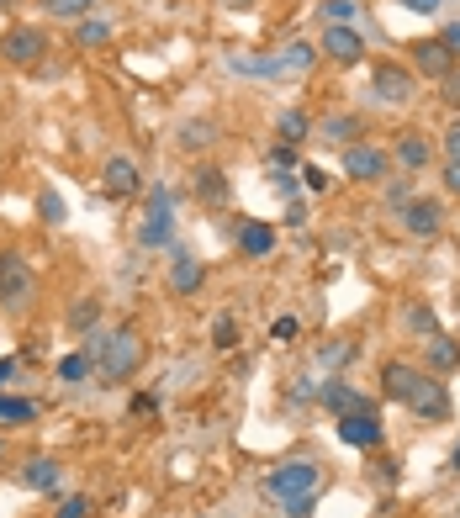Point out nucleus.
I'll return each mask as SVG.
<instances>
[{
    "label": "nucleus",
    "mask_w": 460,
    "mask_h": 518,
    "mask_svg": "<svg viewBox=\"0 0 460 518\" xmlns=\"http://www.w3.org/2000/svg\"><path fill=\"white\" fill-rule=\"evenodd\" d=\"M90 355H96V376L101 381H133L143 365V339L133 328H112V333H90Z\"/></svg>",
    "instance_id": "nucleus-1"
},
{
    "label": "nucleus",
    "mask_w": 460,
    "mask_h": 518,
    "mask_svg": "<svg viewBox=\"0 0 460 518\" xmlns=\"http://www.w3.org/2000/svg\"><path fill=\"white\" fill-rule=\"evenodd\" d=\"M265 487H270V497H281V508L291 518H307L312 497H318V487H323V466L318 460H286V466H275L265 476Z\"/></svg>",
    "instance_id": "nucleus-2"
},
{
    "label": "nucleus",
    "mask_w": 460,
    "mask_h": 518,
    "mask_svg": "<svg viewBox=\"0 0 460 518\" xmlns=\"http://www.w3.org/2000/svg\"><path fill=\"white\" fill-rule=\"evenodd\" d=\"M38 302V275H32V265L16 249L0 254V307L11 312V318H22V312Z\"/></svg>",
    "instance_id": "nucleus-3"
},
{
    "label": "nucleus",
    "mask_w": 460,
    "mask_h": 518,
    "mask_svg": "<svg viewBox=\"0 0 460 518\" xmlns=\"http://www.w3.org/2000/svg\"><path fill=\"white\" fill-rule=\"evenodd\" d=\"M170 233H175V191L170 185H149V212L138 222V244L143 249H170Z\"/></svg>",
    "instance_id": "nucleus-4"
},
{
    "label": "nucleus",
    "mask_w": 460,
    "mask_h": 518,
    "mask_svg": "<svg viewBox=\"0 0 460 518\" xmlns=\"http://www.w3.org/2000/svg\"><path fill=\"white\" fill-rule=\"evenodd\" d=\"M413 90H418V74L408 64H397V59H381L371 69V96L381 106H408L413 101Z\"/></svg>",
    "instance_id": "nucleus-5"
},
{
    "label": "nucleus",
    "mask_w": 460,
    "mask_h": 518,
    "mask_svg": "<svg viewBox=\"0 0 460 518\" xmlns=\"http://www.w3.org/2000/svg\"><path fill=\"white\" fill-rule=\"evenodd\" d=\"M339 170L355 185H376V180H386V170H392V154L376 148V143H349L344 159H339Z\"/></svg>",
    "instance_id": "nucleus-6"
},
{
    "label": "nucleus",
    "mask_w": 460,
    "mask_h": 518,
    "mask_svg": "<svg viewBox=\"0 0 460 518\" xmlns=\"http://www.w3.org/2000/svg\"><path fill=\"white\" fill-rule=\"evenodd\" d=\"M402 217V233L408 238H439V228H445V201L439 196H408L397 207Z\"/></svg>",
    "instance_id": "nucleus-7"
},
{
    "label": "nucleus",
    "mask_w": 460,
    "mask_h": 518,
    "mask_svg": "<svg viewBox=\"0 0 460 518\" xmlns=\"http://www.w3.org/2000/svg\"><path fill=\"white\" fill-rule=\"evenodd\" d=\"M402 407L418 413V418H429V423H439V418H450V392H445V381H439V376L418 370V381H413V392H408Z\"/></svg>",
    "instance_id": "nucleus-8"
},
{
    "label": "nucleus",
    "mask_w": 460,
    "mask_h": 518,
    "mask_svg": "<svg viewBox=\"0 0 460 518\" xmlns=\"http://www.w3.org/2000/svg\"><path fill=\"white\" fill-rule=\"evenodd\" d=\"M43 53H48V32L43 27H11L6 37H0V59L16 64V69L43 64Z\"/></svg>",
    "instance_id": "nucleus-9"
},
{
    "label": "nucleus",
    "mask_w": 460,
    "mask_h": 518,
    "mask_svg": "<svg viewBox=\"0 0 460 518\" xmlns=\"http://www.w3.org/2000/svg\"><path fill=\"white\" fill-rule=\"evenodd\" d=\"M339 439L349 450H381L386 429H381V413H344L339 418Z\"/></svg>",
    "instance_id": "nucleus-10"
},
{
    "label": "nucleus",
    "mask_w": 460,
    "mask_h": 518,
    "mask_svg": "<svg viewBox=\"0 0 460 518\" xmlns=\"http://www.w3.org/2000/svg\"><path fill=\"white\" fill-rule=\"evenodd\" d=\"M318 402H323L334 418H344V413H376V402H371V397H360L355 386H349V381H339V376L318 386Z\"/></svg>",
    "instance_id": "nucleus-11"
},
{
    "label": "nucleus",
    "mask_w": 460,
    "mask_h": 518,
    "mask_svg": "<svg viewBox=\"0 0 460 518\" xmlns=\"http://www.w3.org/2000/svg\"><path fill=\"white\" fill-rule=\"evenodd\" d=\"M455 64H460V59H455V53H450L445 43H439V37H418V43H413V74L445 80V74H450Z\"/></svg>",
    "instance_id": "nucleus-12"
},
{
    "label": "nucleus",
    "mask_w": 460,
    "mask_h": 518,
    "mask_svg": "<svg viewBox=\"0 0 460 518\" xmlns=\"http://www.w3.org/2000/svg\"><path fill=\"white\" fill-rule=\"evenodd\" d=\"M318 53H328V59H334V64H360L365 59V37L355 32V27H328L323 32V43H318Z\"/></svg>",
    "instance_id": "nucleus-13"
},
{
    "label": "nucleus",
    "mask_w": 460,
    "mask_h": 518,
    "mask_svg": "<svg viewBox=\"0 0 460 518\" xmlns=\"http://www.w3.org/2000/svg\"><path fill=\"white\" fill-rule=\"evenodd\" d=\"M101 185H106V196H133V191H143V170H138V159L112 154V159H106V170H101Z\"/></svg>",
    "instance_id": "nucleus-14"
},
{
    "label": "nucleus",
    "mask_w": 460,
    "mask_h": 518,
    "mask_svg": "<svg viewBox=\"0 0 460 518\" xmlns=\"http://www.w3.org/2000/svg\"><path fill=\"white\" fill-rule=\"evenodd\" d=\"M312 138H323L328 148H349L360 143V117L355 111H328L323 122H312Z\"/></svg>",
    "instance_id": "nucleus-15"
},
{
    "label": "nucleus",
    "mask_w": 460,
    "mask_h": 518,
    "mask_svg": "<svg viewBox=\"0 0 460 518\" xmlns=\"http://www.w3.org/2000/svg\"><path fill=\"white\" fill-rule=\"evenodd\" d=\"M201 286H207V265H201L196 254H186V249H175V259H170V291L175 296H196Z\"/></svg>",
    "instance_id": "nucleus-16"
},
{
    "label": "nucleus",
    "mask_w": 460,
    "mask_h": 518,
    "mask_svg": "<svg viewBox=\"0 0 460 518\" xmlns=\"http://www.w3.org/2000/svg\"><path fill=\"white\" fill-rule=\"evenodd\" d=\"M392 159H397V164H402V170H408V175H423V170H429V159H434V143L423 138V133H413V127H408V133L397 138Z\"/></svg>",
    "instance_id": "nucleus-17"
},
{
    "label": "nucleus",
    "mask_w": 460,
    "mask_h": 518,
    "mask_svg": "<svg viewBox=\"0 0 460 518\" xmlns=\"http://www.w3.org/2000/svg\"><path fill=\"white\" fill-rule=\"evenodd\" d=\"M16 476H22V487H32V492H53V487H59V476H64V466L53 455H27Z\"/></svg>",
    "instance_id": "nucleus-18"
},
{
    "label": "nucleus",
    "mask_w": 460,
    "mask_h": 518,
    "mask_svg": "<svg viewBox=\"0 0 460 518\" xmlns=\"http://www.w3.org/2000/svg\"><path fill=\"white\" fill-rule=\"evenodd\" d=\"M423 365H429V376H450V370L460 365V339H450V333L423 339Z\"/></svg>",
    "instance_id": "nucleus-19"
},
{
    "label": "nucleus",
    "mask_w": 460,
    "mask_h": 518,
    "mask_svg": "<svg viewBox=\"0 0 460 518\" xmlns=\"http://www.w3.org/2000/svg\"><path fill=\"white\" fill-rule=\"evenodd\" d=\"M413 381H418V365H408V360H386L381 365V397L386 402H408Z\"/></svg>",
    "instance_id": "nucleus-20"
},
{
    "label": "nucleus",
    "mask_w": 460,
    "mask_h": 518,
    "mask_svg": "<svg viewBox=\"0 0 460 518\" xmlns=\"http://www.w3.org/2000/svg\"><path fill=\"white\" fill-rule=\"evenodd\" d=\"M196 196L207 201V207H228V196H233L228 170H217V164H201V170H196Z\"/></svg>",
    "instance_id": "nucleus-21"
},
{
    "label": "nucleus",
    "mask_w": 460,
    "mask_h": 518,
    "mask_svg": "<svg viewBox=\"0 0 460 518\" xmlns=\"http://www.w3.org/2000/svg\"><path fill=\"white\" fill-rule=\"evenodd\" d=\"M238 254H244V259L275 254V228H270V222H244V228H238Z\"/></svg>",
    "instance_id": "nucleus-22"
},
{
    "label": "nucleus",
    "mask_w": 460,
    "mask_h": 518,
    "mask_svg": "<svg viewBox=\"0 0 460 518\" xmlns=\"http://www.w3.org/2000/svg\"><path fill=\"white\" fill-rule=\"evenodd\" d=\"M217 143V122L212 117H191L186 127H180V148L186 154H201V148H212Z\"/></svg>",
    "instance_id": "nucleus-23"
},
{
    "label": "nucleus",
    "mask_w": 460,
    "mask_h": 518,
    "mask_svg": "<svg viewBox=\"0 0 460 518\" xmlns=\"http://www.w3.org/2000/svg\"><path fill=\"white\" fill-rule=\"evenodd\" d=\"M275 133H281V143L302 148L312 138V117H307V111H281V117H275Z\"/></svg>",
    "instance_id": "nucleus-24"
},
{
    "label": "nucleus",
    "mask_w": 460,
    "mask_h": 518,
    "mask_svg": "<svg viewBox=\"0 0 460 518\" xmlns=\"http://www.w3.org/2000/svg\"><path fill=\"white\" fill-rule=\"evenodd\" d=\"M275 59H281V69H286V74H307L312 64H318V48H312V43H291V48L275 53Z\"/></svg>",
    "instance_id": "nucleus-25"
},
{
    "label": "nucleus",
    "mask_w": 460,
    "mask_h": 518,
    "mask_svg": "<svg viewBox=\"0 0 460 518\" xmlns=\"http://www.w3.org/2000/svg\"><path fill=\"white\" fill-rule=\"evenodd\" d=\"M69 328H75V333H96L101 328V302H96V296H85V302L69 307Z\"/></svg>",
    "instance_id": "nucleus-26"
},
{
    "label": "nucleus",
    "mask_w": 460,
    "mask_h": 518,
    "mask_svg": "<svg viewBox=\"0 0 460 518\" xmlns=\"http://www.w3.org/2000/svg\"><path fill=\"white\" fill-rule=\"evenodd\" d=\"M38 418V402L32 397H6L0 392V423H32Z\"/></svg>",
    "instance_id": "nucleus-27"
},
{
    "label": "nucleus",
    "mask_w": 460,
    "mask_h": 518,
    "mask_svg": "<svg viewBox=\"0 0 460 518\" xmlns=\"http://www.w3.org/2000/svg\"><path fill=\"white\" fill-rule=\"evenodd\" d=\"M38 217L48 222V228H64V222H69V212H64V196L53 191V185H48V191H38Z\"/></svg>",
    "instance_id": "nucleus-28"
},
{
    "label": "nucleus",
    "mask_w": 460,
    "mask_h": 518,
    "mask_svg": "<svg viewBox=\"0 0 460 518\" xmlns=\"http://www.w3.org/2000/svg\"><path fill=\"white\" fill-rule=\"evenodd\" d=\"M48 16H64V22H85L90 11H96V0H43Z\"/></svg>",
    "instance_id": "nucleus-29"
},
{
    "label": "nucleus",
    "mask_w": 460,
    "mask_h": 518,
    "mask_svg": "<svg viewBox=\"0 0 460 518\" xmlns=\"http://www.w3.org/2000/svg\"><path fill=\"white\" fill-rule=\"evenodd\" d=\"M59 376H64V381H85V376H96V355H85V349L64 355V360H59Z\"/></svg>",
    "instance_id": "nucleus-30"
},
{
    "label": "nucleus",
    "mask_w": 460,
    "mask_h": 518,
    "mask_svg": "<svg viewBox=\"0 0 460 518\" xmlns=\"http://www.w3.org/2000/svg\"><path fill=\"white\" fill-rule=\"evenodd\" d=\"M75 43L80 48H106V43H112V27H106V22H90V16H85V22H75Z\"/></svg>",
    "instance_id": "nucleus-31"
},
{
    "label": "nucleus",
    "mask_w": 460,
    "mask_h": 518,
    "mask_svg": "<svg viewBox=\"0 0 460 518\" xmlns=\"http://www.w3.org/2000/svg\"><path fill=\"white\" fill-rule=\"evenodd\" d=\"M355 0H323V22L328 27H355Z\"/></svg>",
    "instance_id": "nucleus-32"
},
{
    "label": "nucleus",
    "mask_w": 460,
    "mask_h": 518,
    "mask_svg": "<svg viewBox=\"0 0 460 518\" xmlns=\"http://www.w3.org/2000/svg\"><path fill=\"white\" fill-rule=\"evenodd\" d=\"M408 328H413V333H423V339H434V333H439V318H434V307H423V302H418V307L408 312Z\"/></svg>",
    "instance_id": "nucleus-33"
},
{
    "label": "nucleus",
    "mask_w": 460,
    "mask_h": 518,
    "mask_svg": "<svg viewBox=\"0 0 460 518\" xmlns=\"http://www.w3.org/2000/svg\"><path fill=\"white\" fill-rule=\"evenodd\" d=\"M90 513H96V503H90L85 492H75V497H64V508L53 513V518H90Z\"/></svg>",
    "instance_id": "nucleus-34"
},
{
    "label": "nucleus",
    "mask_w": 460,
    "mask_h": 518,
    "mask_svg": "<svg viewBox=\"0 0 460 518\" xmlns=\"http://www.w3.org/2000/svg\"><path fill=\"white\" fill-rule=\"evenodd\" d=\"M439 96H445V106H450L455 117H460V64L445 74V80H439Z\"/></svg>",
    "instance_id": "nucleus-35"
},
{
    "label": "nucleus",
    "mask_w": 460,
    "mask_h": 518,
    "mask_svg": "<svg viewBox=\"0 0 460 518\" xmlns=\"http://www.w3.org/2000/svg\"><path fill=\"white\" fill-rule=\"evenodd\" d=\"M212 339H217V349H233V344H238V328H233V318H228V312L212 323Z\"/></svg>",
    "instance_id": "nucleus-36"
},
{
    "label": "nucleus",
    "mask_w": 460,
    "mask_h": 518,
    "mask_svg": "<svg viewBox=\"0 0 460 518\" xmlns=\"http://www.w3.org/2000/svg\"><path fill=\"white\" fill-rule=\"evenodd\" d=\"M349 360H355V344H349V339H339V344L323 349V365H349Z\"/></svg>",
    "instance_id": "nucleus-37"
},
{
    "label": "nucleus",
    "mask_w": 460,
    "mask_h": 518,
    "mask_svg": "<svg viewBox=\"0 0 460 518\" xmlns=\"http://www.w3.org/2000/svg\"><path fill=\"white\" fill-rule=\"evenodd\" d=\"M439 148H445V159H450V164H460V117L445 127V138H439Z\"/></svg>",
    "instance_id": "nucleus-38"
},
{
    "label": "nucleus",
    "mask_w": 460,
    "mask_h": 518,
    "mask_svg": "<svg viewBox=\"0 0 460 518\" xmlns=\"http://www.w3.org/2000/svg\"><path fill=\"white\" fill-rule=\"evenodd\" d=\"M302 180H307V191H328V170H323V164H302Z\"/></svg>",
    "instance_id": "nucleus-39"
},
{
    "label": "nucleus",
    "mask_w": 460,
    "mask_h": 518,
    "mask_svg": "<svg viewBox=\"0 0 460 518\" xmlns=\"http://www.w3.org/2000/svg\"><path fill=\"white\" fill-rule=\"evenodd\" d=\"M270 159H275V170H291V164H297V148H291V143H275Z\"/></svg>",
    "instance_id": "nucleus-40"
},
{
    "label": "nucleus",
    "mask_w": 460,
    "mask_h": 518,
    "mask_svg": "<svg viewBox=\"0 0 460 518\" xmlns=\"http://www.w3.org/2000/svg\"><path fill=\"white\" fill-rule=\"evenodd\" d=\"M270 333H275V339H297L302 323H297V318H275V328H270Z\"/></svg>",
    "instance_id": "nucleus-41"
},
{
    "label": "nucleus",
    "mask_w": 460,
    "mask_h": 518,
    "mask_svg": "<svg viewBox=\"0 0 460 518\" xmlns=\"http://www.w3.org/2000/svg\"><path fill=\"white\" fill-rule=\"evenodd\" d=\"M439 43H445L455 59H460V22H445V32H439Z\"/></svg>",
    "instance_id": "nucleus-42"
},
{
    "label": "nucleus",
    "mask_w": 460,
    "mask_h": 518,
    "mask_svg": "<svg viewBox=\"0 0 460 518\" xmlns=\"http://www.w3.org/2000/svg\"><path fill=\"white\" fill-rule=\"evenodd\" d=\"M286 222H291V228H302V222H307V201H302V196H291V207H286Z\"/></svg>",
    "instance_id": "nucleus-43"
},
{
    "label": "nucleus",
    "mask_w": 460,
    "mask_h": 518,
    "mask_svg": "<svg viewBox=\"0 0 460 518\" xmlns=\"http://www.w3.org/2000/svg\"><path fill=\"white\" fill-rule=\"evenodd\" d=\"M397 6H408V11H418V16H434L445 0H397Z\"/></svg>",
    "instance_id": "nucleus-44"
},
{
    "label": "nucleus",
    "mask_w": 460,
    "mask_h": 518,
    "mask_svg": "<svg viewBox=\"0 0 460 518\" xmlns=\"http://www.w3.org/2000/svg\"><path fill=\"white\" fill-rule=\"evenodd\" d=\"M408 196H413V191H408V180H392V185H386V201H392V207H402Z\"/></svg>",
    "instance_id": "nucleus-45"
},
{
    "label": "nucleus",
    "mask_w": 460,
    "mask_h": 518,
    "mask_svg": "<svg viewBox=\"0 0 460 518\" xmlns=\"http://www.w3.org/2000/svg\"><path fill=\"white\" fill-rule=\"evenodd\" d=\"M445 191L460 196V164H445Z\"/></svg>",
    "instance_id": "nucleus-46"
},
{
    "label": "nucleus",
    "mask_w": 460,
    "mask_h": 518,
    "mask_svg": "<svg viewBox=\"0 0 460 518\" xmlns=\"http://www.w3.org/2000/svg\"><path fill=\"white\" fill-rule=\"evenodd\" d=\"M11 376H16V360H11V355H0V386H6Z\"/></svg>",
    "instance_id": "nucleus-47"
},
{
    "label": "nucleus",
    "mask_w": 460,
    "mask_h": 518,
    "mask_svg": "<svg viewBox=\"0 0 460 518\" xmlns=\"http://www.w3.org/2000/svg\"><path fill=\"white\" fill-rule=\"evenodd\" d=\"M450 471H460V439H455V450H450Z\"/></svg>",
    "instance_id": "nucleus-48"
},
{
    "label": "nucleus",
    "mask_w": 460,
    "mask_h": 518,
    "mask_svg": "<svg viewBox=\"0 0 460 518\" xmlns=\"http://www.w3.org/2000/svg\"><path fill=\"white\" fill-rule=\"evenodd\" d=\"M233 6H254V0H233Z\"/></svg>",
    "instance_id": "nucleus-49"
},
{
    "label": "nucleus",
    "mask_w": 460,
    "mask_h": 518,
    "mask_svg": "<svg viewBox=\"0 0 460 518\" xmlns=\"http://www.w3.org/2000/svg\"><path fill=\"white\" fill-rule=\"evenodd\" d=\"M6 6H11V0H0V11H6Z\"/></svg>",
    "instance_id": "nucleus-50"
},
{
    "label": "nucleus",
    "mask_w": 460,
    "mask_h": 518,
    "mask_svg": "<svg viewBox=\"0 0 460 518\" xmlns=\"http://www.w3.org/2000/svg\"><path fill=\"white\" fill-rule=\"evenodd\" d=\"M201 518H212V513H201Z\"/></svg>",
    "instance_id": "nucleus-51"
}]
</instances>
